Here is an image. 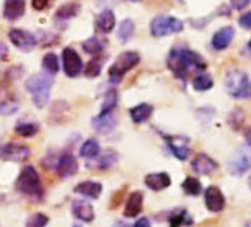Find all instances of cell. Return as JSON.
<instances>
[{"instance_id": "7bdbcfd3", "label": "cell", "mask_w": 251, "mask_h": 227, "mask_svg": "<svg viewBox=\"0 0 251 227\" xmlns=\"http://www.w3.org/2000/svg\"><path fill=\"white\" fill-rule=\"evenodd\" d=\"M113 227H129L127 224H126V223H123V221H120V223H116Z\"/></svg>"}, {"instance_id": "8d00e7d4", "label": "cell", "mask_w": 251, "mask_h": 227, "mask_svg": "<svg viewBox=\"0 0 251 227\" xmlns=\"http://www.w3.org/2000/svg\"><path fill=\"white\" fill-rule=\"evenodd\" d=\"M100 68H102V63L99 60H91L85 68L86 77H98L100 74Z\"/></svg>"}, {"instance_id": "7c38bea8", "label": "cell", "mask_w": 251, "mask_h": 227, "mask_svg": "<svg viewBox=\"0 0 251 227\" xmlns=\"http://www.w3.org/2000/svg\"><path fill=\"white\" fill-rule=\"evenodd\" d=\"M55 169H57V174L61 179H68V177H73L77 172L78 163L75 160V157L71 152H63L58 157V161H57V164H55Z\"/></svg>"}, {"instance_id": "3957f363", "label": "cell", "mask_w": 251, "mask_h": 227, "mask_svg": "<svg viewBox=\"0 0 251 227\" xmlns=\"http://www.w3.org/2000/svg\"><path fill=\"white\" fill-rule=\"evenodd\" d=\"M53 85V78L49 74H35L31 75L28 80L25 82V88L31 94V99H33V104L38 108H44L49 104V97H50V90Z\"/></svg>"}, {"instance_id": "f6af8a7d", "label": "cell", "mask_w": 251, "mask_h": 227, "mask_svg": "<svg viewBox=\"0 0 251 227\" xmlns=\"http://www.w3.org/2000/svg\"><path fill=\"white\" fill-rule=\"evenodd\" d=\"M73 227H82V226H78V224H74Z\"/></svg>"}, {"instance_id": "4dcf8cb0", "label": "cell", "mask_w": 251, "mask_h": 227, "mask_svg": "<svg viewBox=\"0 0 251 227\" xmlns=\"http://www.w3.org/2000/svg\"><path fill=\"white\" fill-rule=\"evenodd\" d=\"M116 104H118V92L115 90L107 91L104 102H102V107H100V114L113 113V110L116 108Z\"/></svg>"}, {"instance_id": "ac0fdd59", "label": "cell", "mask_w": 251, "mask_h": 227, "mask_svg": "<svg viewBox=\"0 0 251 227\" xmlns=\"http://www.w3.org/2000/svg\"><path fill=\"white\" fill-rule=\"evenodd\" d=\"M115 127H116V117L113 116V113H107V114L99 113L96 117H93V129L98 133L107 135V133L113 132Z\"/></svg>"}, {"instance_id": "7dc6e473", "label": "cell", "mask_w": 251, "mask_h": 227, "mask_svg": "<svg viewBox=\"0 0 251 227\" xmlns=\"http://www.w3.org/2000/svg\"><path fill=\"white\" fill-rule=\"evenodd\" d=\"M132 2H138V0H132Z\"/></svg>"}, {"instance_id": "6da1fadb", "label": "cell", "mask_w": 251, "mask_h": 227, "mask_svg": "<svg viewBox=\"0 0 251 227\" xmlns=\"http://www.w3.org/2000/svg\"><path fill=\"white\" fill-rule=\"evenodd\" d=\"M167 66L180 80H187L188 74L202 72L206 69V61L196 52L188 47L175 45L167 57Z\"/></svg>"}, {"instance_id": "5b68a950", "label": "cell", "mask_w": 251, "mask_h": 227, "mask_svg": "<svg viewBox=\"0 0 251 227\" xmlns=\"http://www.w3.org/2000/svg\"><path fill=\"white\" fill-rule=\"evenodd\" d=\"M138 63H140V55L137 52H123L108 69L110 82L113 85L120 83L123 80V77L126 75V72H129V70L135 68Z\"/></svg>"}, {"instance_id": "ab89813d", "label": "cell", "mask_w": 251, "mask_h": 227, "mask_svg": "<svg viewBox=\"0 0 251 227\" xmlns=\"http://www.w3.org/2000/svg\"><path fill=\"white\" fill-rule=\"evenodd\" d=\"M229 2L234 10H243V8H247L250 5L251 0H229Z\"/></svg>"}, {"instance_id": "d6a6232c", "label": "cell", "mask_w": 251, "mask_h": 227, "mask_svg": "<svg viewBox=\"0 0 251 227\" xmlns=\"http://www.w3.org/2000/svg\"><path fill=\"white\" fill-rule=\"evenodd\" d=\"M82 47H83V50L86 52V53H90V55H98V53H100L102 50H104V43L102 41H99L98 38H90V39H86V41L82 44Z\"/></svg>"}, {"instance_id": "cb8c5ba5", "label": "cell", "mask_w": 251, "mask_h": 227, "mask_svg": "<svg viewBox=\"0 0 251 227\" xmlns=\"http://www.w3.org/2000/svg\"><path fill=\"white\" fill-rule=\"evenodd\" d=\"M118 159H120V155H118L116 151H113V149H107V151H104L96 157V168L98 169L112 168L113 164L118 161Z\"/></svg>"}, {"instance_id": "ba28073f", "label": "cell", "mask_w": 251, "mask_h": 227, "mask_svg": "<svg viewBox=\"0 0 251 227\" xmlns=\"http://www.w3.org/2000/svg\"><path fill=\"white\" fill-rule=\"evenodd\" d=\"M251 168V151L245 147L237 149L229 160V171L234 176H243Z\"/></svg>"}, {"instance_id": "74e56055", "label": "cell", "mask_w": 251, "mask_h": 227, "mask_svg": "<svg viewBox=\"0 0 251 227\" xmlns=\"http://www.w3.org/2000/svg\"><path fill=\"white\" fill-rule=\"evenodd\" d=\"M239 23H240V27H242V28L251 30V11H248V13H245V14H242V16H240V19H239Z\"/></svg>"}, {"instance_id": "4316f807", "label": "cell", "mask_w": 251, "mask_h": 227, "mask_svg": "<svg viewBox=\"0 0 251 227\" xmlns=\"http://www.w3.org/2000/svg\"><path fill=\"white\" fill-rule=\"evenodd\" d=\"M78 10H80V5L78 3H66L57 10V13H55V19L69 21L71 18H74V16L78 14Z\"/></svg>"}, {"instance_id": "30bf717a", "label": "cell", "mask_w": 251, "mask_h": 227, "mask_svg": "<svg viewBox=\"0 0 251 227\" xmlns=\"http://www.w3.org/2000/svg\"><path fill=\"white\" fill-rule=\"evenodd\" d=\"M63 69H65V74L68 77H77L82 72L83 69L82 58L73 47H66L63 50Z\"/></svg>"}, {"instance_id": "d4e9b609", "label": "cell", "mask_w": 251, "mask_h": 227, "mask_svg": "<svg viewBox=\"0 0 251 227\" xmlns=\"http://www.w3.org/2000/svg\"><path fill=\"white\" fill-rule=\"evenodd\" d=\"M192 85H193V90L196 91H207L214 86V80H212V77L207 72L202 70V72H198L193 77Z\"/></svg>"}, {"instance_id": "836d02e7", "label": "cell", "mask_w": 251, "mask_h": 227, "mask_svg": "<svg viewBox=\"0 0 251 227\" xmlns=\"http://www.w3.org/2000/svg\"><path fill=\"white\" fill-rule=\"evenodd\" d=\"M47 224H49V216L44 213H33L25 221V227H46Z\"/></svg>"}, {"instance_id": "9c48e42d", "label": "cell", "mask_w": 251, "mask_h": 227, "mask_svg": "<svg viewBox=\"0 0 251 227\" xmlns=\"http://www.w3.org/2000/svg\"><path fill=\"white\" fill-rule=\"evenodd\" d=\"M173 155L179 160H187L190 154V139L182 135H165L163 136Z\"/></svg>"}, {"instance_id": "5bb4252c", "label": "cell", "mask_w": 251, "mask_h": 227, "mask_svg": "<svg viewBox=\"0 0 251 227\" xmlns=\"http://www.w3.org/2000/svg\"><path fill=\"white\" fill-rule=\"evenodd\" d=\"M71 211H73L74 218L80 219L82 223H91L94 219V208L88 201H83V199L73 201Z\"/></svg>"}, {"instance_id": "b9f144b4", "label": "cell", "mask_w": 251, "mask_h": 227, "mask_svg": "<svg viewBox=\"0 0 251 227\" xmlns=\"http://www.w3.org/2000/svg\"><path fill=\"white\" fill-rule=\"evenodd\" d=\"M245 139H247V144L251 147V129L247 132V135H245Z\"/></svg>"}, {"instance_id": "f1b7e54d", "label": "cell", "mask_w": 251, "mask_h": 227, "mask_svg": "<svg viewBox=\"0 0 251 227\" xmlns=\"http://www.w3.org/2000/svg\"><path fill=\"white\" fill-rule=\"evenodd\" d=\"M133 31H135V23L130 19H124L120 23V28H118V39H120L121 43H127L132 38Z\"/></svg>"}, {"instance_id": "e0dca14e", "label": "cell", "mask_w": 251, "mask_h": 227, "mask_svg": "<svg viewBox=\"0 0 251 227\" xmlns=\"http://www.w3.org/2000/svg\"><path fill=\"white\" fill-rule=\"evenodd\" d=\"M143 210V193L141 191H132L130 196L126 201L124 205V216L126 218H135Z\"/></svg>"}, {"instance_id": "1f68e13d", "label": "cell", "mask_w": 251, "mask_h": 227, "mask_svg": "<svg viewBox=\"0 0 251 227\" xmlns=\"http://www.w3.org/2000/svg\"><path fill=\"white\" fill-rule=\"evenodd\" d=\"M182 190L185 191V194H190V196H198L201 194V182L198 179L195 177H187L182 183Z\"/></svg>"}, {"instance_id": "52a82bcc", "label": "cell", "mask_w": 251, "mask_h": 227, "mask_svg": "<svg viewBox=\"0 0 251 227\" xmlns=\"http://www.w3.org/2000/svg\"><path fill=\"white\" fill-rule=\"evenodd\" d=\"M31 151L28 146L24 144H16V143H6L0 147V159L5 161H25L30 157Z\"/></svg>"}, {"instance_id": "7402d4cb", "label": "cell", "mask_w": 251, "mask_h": 227, "mask_svg": "<svg viewBox=\"0 0 251 227\" xmlns=\"http://www.w3.org/2000/svg\"><path fill=\"white\" fill-rule=\"evenodd\" d=\"M116 23V19H115V14L112 10H104L96 19V28L100 31V33H110V31L113 30Z\"/></svg>"}, {"instance_id": "7a4b0ae2", "label": "cell", "mask_w": 251, "mask_h": 227, "mask_svg": "<svg viewBox=\"0 0 251 227\" xmlns=\"http://www.w3.org/2000/svg\"><path fill=\"white\" fill-rule=\"evenodd\" d=\"M16 190L33 201H41L44 198V188L33 166H25L21 171L18 180H16Z\"/></svg>"}, {"instance_id": "8992f818", "label": "cell", "mask_w": 251, "mask_h": 227, "mask_svg": "<svg viewBox=\"0 0 251 227\" xmlns=\"http://www.w3.org/2000/svg\"><path fill=\"white\" fill-rule=\"evenodd\" d=\"M149 30H151L152 36L162 38V36L180 33L184 30V23L176 18H171V16H155L151 21Z\"/></svg>"}, {"instance_id": "2e32d148", "label": "cell", "mask_w": 251, "mask_h": 227, "mask_svg": "<svg viewBox=\"0 0 251 227\" xmlns=\"http://www.w3.org/2000/svg\"><path fill=\"white\" fill-rule=\"evenodd\" d=\"M232 38H234V28L232 27H223L214 33L210 44L215 50H225L232 43Z\"/></svg>"}, {"instance_id": "ffe728a7", "label": "cell", "mask_w": 251, "mask_h": 227, "mask_svg": "<svg viewBox=\"0 0 251 227\" xmlns=\"http://www.w3.org/2000/svg\"><path fill=\"white\" fill-rule=\"evenodd\" d=\"M74 191L77 194L85 196V198L98 199L102 193V185L99 182H94V180H85V182H80L78 185H75Z\"/></svg>"}, {"instance_id": "83f0119b", "label": "cell", "mask_w": 251, "mask_h": 227, "mask_svg": "<svg viewBox=\"0 0 251 227\" xmlns=\"http://www.w3.org/2000/svg\"><path fill=\"white\" fill-rule=\"evenodd\" d=\"M16 133L21 136H35L38 130H39V125L36 122H31V121H22L19 124H16V127H14Z\"/></svg>"}, {"instance_id": "44dd1931", "label": "cell", "mask_w": 251, "mask_h": 227, "mask_svg": "<svg viewBox=\"0 0 251 227\" xmlns=\"http://www.w3.org/2000/svg\"><path fill=\"white\" fill-rule=\"evenodd\" d=\"M25 13V0H5L3 16L8 21H16Z\"/></svg>"}, {"instance_id": "d590c367", "label": "cell", "mask_w": 251, "mask_h": 227, "mask_svg": "<svg viewBox=\"0 0 251 227\" xmlns=\"http://www.w3.org/2000/svg\"><path fill=\"white\" fill-rule=\"evenodd\" d=\"M187 213H185V210L182 208H177L176 211H173V213L170 215L168 218V221H170V227H179L180 224H184L187 223Z\"/></svg>"}, {"instance_id": "e575fe53", "label": "cell", "mask_w": 251, "mask_h": 227, "mask_svg": "<svg viewBox=\"0 0 251 227\" xmlns=\"http://www.w3.org/2000/svg\"><path fill=\"white\" fill-rule=\"evenodd\" d=\"M18 108H19V104H18V100H14V99H6L3 102H0V114L2 116L13 114L18 112Z\"/></svg>"}, {"instance_id": "60d3db41", "label": "cell", "mask_w": 251, "mask_h": 227, "mask_svg": "<svg viewBox=\"0 0 251 227\" xmlns=\"http://www.w3.org/2000/svg\"><path fill=\"white\" fill-rule=\"evenodd\" d=\"M133 227H151V223H149L148 218H138Z\"/></svg>"}, {"instance_id": "c3c4849f", "label": "cell", "mask_w": 251, "mask_h": 227, "mask_svg": "<svg viewBox=\"0 0 251 227\" xmlns=\"http://www.w3.org/2000/svg\"><path fill=\"white\" fill-rule=\"evenodd\" d=\"M248 227H251V224H248Z\"/></svg>"}, {"instance_id": "d6986e66", "label": "cell", "mask_w": 251, "mask_h": 227, "mask_svg": "<svg viewBox=\"0 0 251 227\" xmlns=\"http://www.w3.org/2000/svg\"><path fill=\"white\" fill-rule=\"evenodd\" d=\"M145 183L149 190L152 191H162L165 188H168L171 183V177L167 172H152L145 177Z\"/></svg>"}, {"instance_id": "9a60e30c", "label": "cell", "mask_w": 251, "mask_h": 227, "mask_svg": "<svg viewBox=\"0 0 251 227\" xmlns=\"http://www.w3.org/2000/svg\"><path fill=\"white\" fill-rule=\"evenodd\" d=\"M217 161L214 159H210L207 154H198L192 160V169L195 172H198L201 176H209L217 169Z\"/></svg>"}, {"instance_id": "277c9868", "label": "cell", "mask_w": 251, "mask_h": 227, "mask_svg": "<svg viewBox=\"0 0 251 227\" xmlns=\"http://www.w3.org/2000/svg\"><path fill=\"white\" fill-rule=\"evenodd\" d=\"M225 88L227 94L234 99H251V80L243 70H229L225 77Z\"/></svg>"}, {"instance_id": "f546056e", "label": "cell", "mask_w": 251, "mask_h": 227, "mask_svg": "<svg viewBox=\"0 0 251 227\" xmlns=\"http://www.w3.org/2000/svg\"><path fill=\"white\" fill-rule=\"evenodd\" d=\"M43 69L49 75H55L60 70V60L55 53H47L43 58Z\"/></svg>"}, {"instance_id": "4fadbf2b", "label": "cell", "mask_w": 251, "mask_h": 227, "mask_svg": "<svg viewBox=\"0 0 251 227\" xmlns=\"http://www.w3.org/2000/svg\"><path fill=\"white\" fill-rule=\"evenodd\" d=\"M204 202L210 211H222L226 205V199L222 190L217 186H209L204 193Z\"/></svg>"}, {"instance_id": "603a6c76", "label": "cell", "mask_w": 251, "mask_h": 227, "mask_svg": "<svg viewBox=\"0 0 251 227\" xmlns=\"http://www.w3.org/2000/svg\"><path fill=\"white\" fill-rule=\"evenodd\" d=\"M130 117L132 121L135 124H143L146 122L149 117L152 114V105L149 104H140V105H135L133 108H130Z\"/></svg>"}, {"instance_id": "bcb514c9", "label": "cell", "mask_w": 251, "mask_h": 227, "mask_svg": "<svg viewBox=\"0 0 251 227\" xmlns=\"http://www.w3.org/2000/svg\"><path fill=\"white\" fill-rule=\"evenodd\" d=\"M248 185H250V188H251V179H250V182H248Z\"/></svg>"}, {"instance_id": "484cf974", "label": "cell", "mask_w": 251, "mask_h": 227, "mask_svg": "<svg viewBox=\"0 0 251 227\" xmlns=\"http://www.w3.org/2000/svg\"><path fill=\"white\" fill-rule=\"evenodd\" d=\"M99 154H100V146L94 138L86 139L80 147V155L83 159H96Z\"/></svg>"}, {"instance_id": "ee69618b", "label": "cell", "mask_w": 251, "mask_h": 227, "mask_svg": "<svg viewBox=\"0 0 251 227\" xmlns=\"http://www.w3.org/2000/svg\"><path fill=\"white\" fill-rule=\"evenodd\" d=\"M248 49L251 50V39H250V43H248Z\"/></svg>"}, {"instance_id": "f35d334b", "label": "cell", "mask_w": 251, "mask_h": 227, "mask_svg": "<svg viewBox=\"0 0 251 227\" xmlns=\"http://www.w3.org/2000/svg\"><path fill=\"white\" fill-rule=\"evenodd\" d=\"M49 5H50V0H31V6H33L36 11H43Z\"/></svg>"}, {"instance_id": "8fae6325", "label": "cell", "mask_w": 251, "mask_h": 227, "mask_svg": "<svg viewBox=\"0 0 251 227\" xmlns=\"http://www.w3.org/2000/svg\"><path fill=\"white\" fill-rule=\"evenodd\" d=\"M10 41L18 47L19 50L28 52L36 45V38L35 35H31L30 31L22 30V28H13L10 30Z\"/></svg>"}]
</instances>
